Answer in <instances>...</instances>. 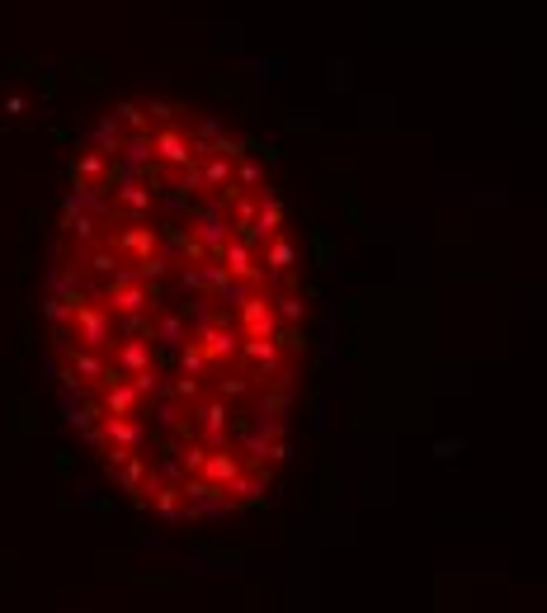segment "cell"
Wrapping results in <instances>:
<instances>
[{
    "label": "cell",
    "mask_w": 547,
    "mask_h": 613,
    "mask_svg": "<svg viewBox=\"0 0 547 613\" xmlns=\"http://www.w3.org/2000/svg\"><path fill=\"white\" fill-rule=\"evenodd\" d=\"M302 269L265 166L213 118L133 100L67 175L48 349L90 458L175 524L274 491L302 378Z\"/></svg>",
    "instance_id": "obj_1"
}]
</instances>
